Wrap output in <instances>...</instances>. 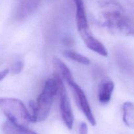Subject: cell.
Masks as SVG:
<instances>
[{
    "label": "cell",
    "mask_w": 134,
    "mask_h": 134,
    "mask_svg": "<svg viewBox=\"0 0 134 134\" xmlns=\"http://www.w3.org/2000/svg\"><path fill=\"white\" fill-rule=\"evenodd\" d=\"M58 91V83L56 75L48 79L38 97L36 102L31 101L29 106L31 109L32 122H39L48 117L52 107L54 99Z\"/></svg>",
    "instance_id": "6da1fadb"
},
{
    "label": "cell",
    "mask_w": 134,
    "mask_h": 134,
    "mask_svg": "<svg viewBox=\"0 0 134 134\" xmlns=\"http://www.w3.org/2000/svg\"><path fill=\"white\" fill-rule=\"evenodd\" d=\"M0 109L8 120L14 124L26 127L32 122L30 112L18 99L0 97Z\"/></svg>",
    "instance_id": "7a4b0ae2"
},
{
    "label": "cell",
    "mask_w": 134,
    "mask_h": 134,
    "mask_svg": "<svg viewBox=\"0 0 134 134\" xmlns=\"http://www.w3.org/2000/svg\"><path fill=\"white\" fill-rule=\"evenodd\" d=\"M104 17L109 29L124 35H134V21L131 17L115 11H106Z\"/></svg>",
    "instance_id": "3957f363"
},
{
    "label": "cell",
    "mask_w": 134,
    "mask_h": 134,
    "mask_svg": "<svg viewBox=\"0 0 134 134\" xmlns=\"http://www.w3.org/2000/svg\"><path fill=\"white\" fill-rule=\"evenodd\" d=\"M58 83V92L60 96V109L62 118L64 123L69 130H71L73 126V114L71 106L70 101L67 93L66 89L63 84L61 78L56 75Z\"/></svg>",
    "instance_id": "277c9868"
},
{
    "label": "cell",
    "mask_w": 134,
    "mask_h": 134,
    "mask_svg": "<svg viewBox=\"0 0 134 134\" xmlns=\"http://www.w3.org/2000/svg\"><path fill=\"white\" fill-rule=\"evenodd\" d=\"M101 7L107 11L119 12L128 17L134 16V0H98Z\"/></svg>",
    "instance_id": "5b68a950"
},
{
    "label": "cell",
    "mask_w": 134,
    "mask_h": 134,
    "mask_svg": "<svg viewBox=\"0 0 134 134\" xmlns=\"http://www.w3.org/2000/svg\"><path fill=\"white\" fill-rule=\"evenodd\" d=\"M69 85L73 91V94H74L76 102H77L78 106L84 113V114L87 118L88 122L90 123V124L92 125V126H96V121L94 114L92 112L91 108L89 105L87 98H86L82 89L75 81Z\"/></svg>",
    "instance_id": "8992f818"
},
{
    "label": "cell",
    "mask_w": 134,
    "mask_h": 134,
    "mask_svg": "<svg viewBox=\"0 0 134 134\" xmlns=\"http://www.w3.org/2000/svg\"><path fill=\"white\" fill-rule=\"evenodd\" d=\"M41 0H19L14 13L16 20H23L37 9Z\"/></svg>",
    "instance_id": "52a82bcc"
},
{
    "label": "cell",
    "mask_w": 134,
    "mask_h": 134,
    "mask_svg": "<svg viewBox=\"0 0 134 134\" xmlns=\"http://www.w3.org/2000/svg\"><path fill=\"white\" fill-rule=\"evenodd\" d=\"M76 8V22L77 29L80 35L88 32L89 30L86 17L85 7L83 0H74Z\"/></svg>",
    "instance_id": "ba28073f"
},
{
    "label": "cell",
    "mask_w": 134,
    "mask_h": 134,
    "mask_svg": "<svg viewBox=\"0 0 134 134\" xmlns=\"http://www.w3.org/2000/svg\"><path fill=\"white\" fill-rule=\"evenodd\" d=\"M81 36L82 37L86 45L90 50L99 54L102 56H107L108 55V52L104 45L101 43L96 38H94L90 30L81 34Z\"/></svg>",
    "instance_id": "9c48e42d"
},
{
    "label": "cell",
    "mask_w": 134,
    "mask_h": 134,
    "mask_svg": "<svg viewBox=\"0 0 134 134\" xmlns=\"http://www.w3.org/2000/svg\"><path fill=\"white\" fill-rule=\"evenodd\" d=\"M115 87L113 81L110 80H104L99 86L98 99L101 103L107 104L110 101Z\"/></svg>",
    "instance_id": "30bf717a"
},
{
    "label": "cell",
    "mask_w": 134,
    "mask_h": 134,
    "mask_svg": "<svg viewBox=\"0 0 134 134\" xmlns=\"http://www.w3.org/2000/svg\"><path fill=\"white\" fill-rule=\"evenodd\" d=\"M2 130L5 134H37L27 127L14 124L9 120L2 125Z\"/></svg>",
    "instance_id": "8fae6325"
},
{
    "label": "cell",
    "mask_w": 134,
    "mask_h": 134,
    "mask_svg": "<svg viewBox=\"0 0 134 134\" xmlns=\"http://www.w3.org/2000/svg\"><path fill=\"white\" fill-rule=\"evenodd\" d=\"M123 121L128 127L134 129V104L127 101L122 105Z\"/></svg>",
    "instance_id": "7c38bea8"
},
{
    "label": "cell",
    "mask_w": 134,
    "mask_h": 134,
    "mask_svg": "<svg viewBox=\"0 0 134 134\" xmlns=\"http://www.w3.org/2000/svg\"><path fill=\"white\" fill-rule=\"evenodd\" d=\"M54 64L55 67L58 69V70L61 73L62 76L63 78L66 81L69 85L71 84L74 82V80H73V76L71 74V72L69 70V68L67 66L66 64L62 61L60 59L58 58H54L53 60Z\"/></svg>",
    "instance_id": "4fadbf2b"
},
{
    "label": "cell",
    "mask_w": 134,
    "mask_h": 134,
    "mask_svg": "<svg viewBox=\"0 0 134 134\" xmlns=\"http://www.w3.org/2000/svg\"><path fill=\"white\" fill-rule=\"evenodd\" d=\"M64 55L66 57L71 59V60L76 61L77 63H81L85 65H88L90 63V60L86 56L81 55L79 53L75 52V51H70V50H65L64 51Z\"/></svg>",
    "instance_id": "5bb4252c"
},
{
    "label": "cell",
    "mask_w": 134,
    "mask_h": 134,
    "mask_svg": "<svg viewBox=\"0 0 134 134\" xmlns=\"http://www.w3.org/2000/svg\"><path fill=\"white\" fill-rule=\"evenodd\" d=\"M119 58V63L121 65L122 68H124L127 71H132L133 69V64L130 59L127 57L126 54L124 53H121L119 55H118Z\"/></svg>",
    "instance_id": "9a60e30c"
},
{
    "label": "cell",
    "mask_w": 134,
    "mask_h": 134,
    "mask_svg": "<svg viewBox=\"0 0 134 134\" xmlns=\"http://www.w3.org/2000/svg\"><path fill=\"white\" fill-rule=\"evenodd\" d=\"M24 68V63L22 61H17L13 64L11 67V72L14 74H19Z\"/></svg>",
    "instance_id": "2e32d148"
},
{
    "label": "cell",
    "mask_w": 134,
    "mask_h": 134,
    "mask_svg": "<svg viewBox=\"0 0 134 134\" xmlns=\"http://www.w3.org/2000/svg\"><path fill=\"white\" fill-rule=\"evenodd\" d=\"M79 134H88V126L85 122H81L80 123L79 129Z\"/></svg>",
    "instance_id": "e0dca14e"
},
{
    "label": "cell",
    "mask_w": 134,
    "mask_h": 134,
    "mask_svg": "<svg viewBox=\"0 0 134 134\" xmlns=\"http://www.w3.org/2000/svg\"><path fill=\"white\" fill-rule=\"evenodd\" d=\"M9 69H5L2 71H0V81H1L2 80H3V79L6 77L7 75L9 74Z\"/></svg>",
    "instance_id": "ac0fdd59"
}]
</instances>
